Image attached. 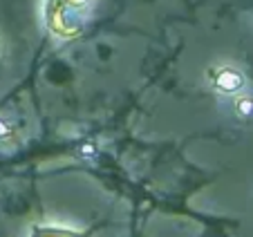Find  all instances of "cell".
<instances>
[{"label":"cell","mask_w":253,"mask_h":237,"mask_svg":"<svg viewBox=\"0 0 253 237\" xmlns=\"http://www.w3.org/2000/svg\"><path fill=\"white\" fill-rule=\"evenodd\" d=\"M215 85L220 87L222 92H235L242 85V79H240V74L233 70H220V74L215 76Z\"/></svg>","instance_id":"obj_1"},{"label":"cell","mask_w":253,"mask_h":237,"mask_svg":"<svg viewBox=\"0 0 253 237\" xmlns=\"http://www.w3.org/2000/svg\"><path fill=\"white\" fill-rule=\"evenodd\" d=\"M11 134V125L7 123V118H0V139H7Z\"/></svg>","instance_id":"obj_2"},{"label":"cell","mask_w":253,"mask_h":237,"mask_svg":"<svg viewBox=\"0 0 253 237\" xmlns=\"http://www.w3.org/2000/svg\"><path fill=\"white\" fill-rule=\"evenodd\" d=\"M0 54H2V43H0Z\"/></svg>","instance_id":"obj_3"}]
</instances>
